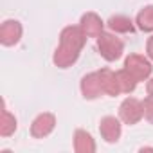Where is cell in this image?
Listing matches in <instances>:
<instances>
[{"mask_svg":"<svg viewBox=\"0 0 153 153\" xmlns=\"http://www.w3.org/2000/svg\"><path fill=\"white\" fill-rule=\"evenodd\" d=\"M117 74V81H119V88H121V94H131L133 90H135V87H137V79L133 78V76L126 70V68H123V70H117L115 72Z\"/></svg>","mask_w":153,"mask_h":153,"instance_id":"9a60e30c","label":"cell"},{"mask_svg":"<svg viewBox=\"0 0 153 153\" xmlns=\"http://www.w3.org/2000/svg\"><path fill=\"white\" fill-rule=\"evenodd\" d=\"M97 51L106 61H115L124 52V43L112 33H101L97 36Z\"/></svg>","mask_w":153,"mask_h":153,"instance_id":"6da1fadb","label":"cell"},{"mask_svg":"<svg viewBox=\"0 0 153 153\" xmlns=\"http://www.w3.org/2000/svg\"><path fill=\"white\" fill-rule=\"evenodd\" d=\"M106 24H108V27H110L114 33L128 34V33H133V31H135L133 22H131L128 16H124V15H115V16H112Z\"/></svg>","mask_w":153,"mask_h":153,"instance_id":"4fadbf2b","label":"cell"},{"mask_svg":"<svg viewBox=\"0 0 153 153\" xmlns=\"http://www.w3.org/2000/svg\"><path fill=\"white\" fill-rule=\"evenodd\" d=\"M81 94L85 99L92 101V99H97L101 94H103V87H101V81H99V72H88L81 78Z\"/></svg>","mask_w":153,"mask_h":153,"instance_id":"ba28073f","label":"cell"},{"mask_svg":"<svg viewBox=\"0 0 153 153\" xmlns=\"http://www.w3.org/2000/svg\"><path fill=\"white\" fill-rule=\"evenodd\" d=\"M99 133H101V137H103L106 142H110V144L117 142V140L121 139V133H123L121 121H119L117 117H114V115L103 117L101 123H99Z\"/></svg>","mask_w":153,"mask_h":153,"instance_id":"52a82bcc","label":"cell"},{"mask_svg":"<svg viewBox=\"0 0 153 153\" xmlns=\"http://www.w3.org/2000/svg\"><path fill=\"white\" fill-rule=\"evenodd\" d=\"M15 131H16V119L4 106L2 108V119H0V135H2V137H9Z\"/></svg>","mask_w":153,"mask_h":153,"instance_id":"2e32d148","label":"cell"},{"mask_svg":"<svg viewBox=\"0 0 153 153\" xmlns=\"http://www.w3.org/2000/svg\"><path fill=\"white\" fill-rule=\"evenodd\" d=\"M74 149H76V153H94L96 142H94L92 135L85 130H76L74 131Z\"/></svg>","mask_w":153,"mask_h":153,"instance_id":"7c38bea8","label":"cell"},{"mask_svg":"<svg viewBox=\"0 0 153 153\" xmlns=\"http://www.w3.org/2000/svg\"><path fill=\"white\" fill-rule=\"evenodd\" d=\"M99 72V81H101V87H103V94L106 96H119L121 94V88H119V81H117V74L112 70V68H101L97 70Z\"/></svg>","mask_w":153,"mask_h":153,"instance_id":"8fae6325","label":"cell"},{"mask_svg":"<svg viewBox=\"0 0 153 153\" xmlns=\"http://www.w3.org/2000/svg\"><path fill=\"white\" fill-rule=\"evenodd\" d=\"M146 52H148V58L153 61V36L148 40V43H146Z\"/></svg>","mask_w":153,"mask_h":153,"instance_id":"ac0fdd59","label":"cell"},{"mask_svg":"<svg viewBox=\"0 0 153 153\" xmlns=\"http://www.w3.org/2000/svg\"><path fill=\"white\" fill-rule=\"evenodd\" d=\"M81 51L78 49H72V47H67V45H58V49L54 51V56H52V61L58 68H68L72 67L76 61H78Z\"/></svg>","mask_w":153,"mask_h":153,"instance_id":"9c48e42d","label":"cell"},{"mask_svg":"<svg viewBox=\"0 0 153 153\" xmlns=\"http://www.w3.org/2000/svg\"><path fill=\"white\" fill-rule=\"evenodd\" d=\"M142 117H144L142 101H139L135 97H126L121 103V106H119V119L124 124H137Z\"/></svg>","mask_w":153,"mask_h":153,"instance_id":"3957f363","label":"cell"},{"mask_svg":"<svg viewBox=\"0 0 153 153\" xmlns=\"http://www.w3.org/2000/svg\"><path fill=\"white\" fill-rule=\"evenodd\" d=\"M79 27L83 29V33L88 36V38H97L101 33H105L103 29H105V22L101 20V16L99 15H96V13H85L83 16H81V20H79Z\"/></svg>","mask_w":153,"mask_h":153,"instance_id":"30bf717a","label":"cell"},{"mask_svg":"<svg viewBox=\"0 0 153 153\" xmlns=\"http://www.w3.org/2000/svg\"><path fill=\"white\" fill-rule=\"evenodd\" d=\"M142 112H144L146 121L153 124V96H148V97L142 101Z\"/></svg>","mask_w":153,"mask_h":153,"instance_id":"e0dca14e","label":"cell"},{"mask_svg":"<svg viewBox=\"0 0 153 153\" xmlns=\"http://www.w3.org/2000/svg\"><path fill=\"white\" fill-rule=\"evenodd\" d=\"M124 68L133 76L137 81L149 79V76L153 72V67H151L149 59L144 58V56H140V54H130L124 59Z\"/></svg>","mask_w":153,"mask_h":153,"instance_id":"7a4b0ae2","label":"cell"},{"mask_svg":"<svg viewBox=\"0 0 153 153\" xmlns=\"http://www.w3.org/2000/svg\"><path fill=\"white\" fill-rule=\"evenodd\" d=\"M56 128V117L54 114L43 112L40 115L34 117V121L31 123V135L34 139H43L47 135H51Z\"/></svg>","mask_w":153,"mask_h":153,"instance_id":"5b68a950","label":"cell"},{"mask_svg":"<svg viewBox=\"0 0 153 153\" xmlns=\"http://www.w3.org/2000/svg\"><path fill=\"white\" fill-rule=\"evenodd\" d=\"M87 34L83 33V29L79 25H67L61 33H59V43L72 47V49H78L81 51L87 43Z\"/></svg>","mask_w":153,"mask_h":153,"instance_id":"277c9868","label":"cell"},{"mask_svg":"<svg viewBox=\"0 0 153 153\" xmlns=\"http://www.w3.org/2000/svg\"><path fill=\"white\" fill-rule=\"evenodd\" d=\"M146 90H148V96H153V78H149V81L146 85Z\"/></svg>","mask_w":153,"mask_h":153,"instance_id":"d6986e66","label":"cell"},{"mask_svg":"<svg viewBox=\"0 0 153 153\" xmlns=\"http://www.w3.org/2000/svg\"><path fill=\"white\" fill-rule=\"evenodd\" d=\"M22 33H24V29L18 20H6L0 25V43L6 47H13L20 42Z\"/></svg>","mask_w":153,"mask_h":153,"instance_id":"8992f818","label":"cell"},{"mask_svg":"<svg viewBox=\"0 0 153 153\" xmlns=\"http://www.w3.org/2000/svg\"><path fill=\"white\" fill-rule=\"evenodd\" d=\"M135 24L144 33H153V6H146L139 11Z\"/></svg>","mask_w":153,"mask_h":153,"instance_id":"5bb4252c","label":"cell"}]
</instances>
